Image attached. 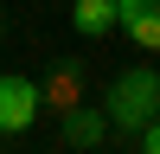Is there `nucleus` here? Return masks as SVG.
I'll list each match as a JSON object with an SVG mask.
<instances>
[{"instance_id":"1","label":"nucleus","mask_w":160,"mask_h":154,"mask_svg":"<svg viewBox=\"0 0 160 154\" xmlns=\"http://www.w3.org/2000/svg\"><path fill=\"white\" fill-rule=\"evenodd\" d=\"M102 109H109V122L122 128V135H141L148 122H160V71L154 64H128V71L109 84Z\"/></svg>"},{"instance_id":"2","label":"nucleus","mask_w":160,"mask_h":154,"mask_svg":"<svg viewBox=\"0 0 160 154\" xmlns=\"http://www.w3.org/2000/svg\"><path fill=\"white\" fill-rule=\"evenodd\" d=\"M38 109H45V84H32L19 71H0V135H26L38 122Z\"/></svg>"},{"instance_id":"3","label":"nucleus","mask_w":160,"mask_h":154,"mask_svg":"<svg viewBox=\"0 0 160 154\" xmlns=\"http://www.w3.org/2000/svg\"><path fill=\"white\" fill-rule=\"evenodd\" d=\"M122 32L141 51H160V0H122Z\"/></svg>"},{"instance_id":"4","label":"nucleus","mask_w":160,"mask_h":154,"mask_svg":"<svg viewBox=\"0 0 160 154\" xmlns=\"http://www.w3.org/2000/svg\"><path fill=\"white\" fill-rule=\"evenodd\" d=\"M109 128H115V122H109V109H90V103L64 109V141H71V148H96Z\"/></svg>"},{"instance_id":"5","label":"nucleus","mask_w":160,"mask_h":154,"mask_svg":"<svg viewBox=\"0 0 160 154\" xmlns=\"http://www.w3.org/2000/svg\"><path fill=\"white\" fill-rule=\"evenodd\" d=\"M71 26L83 38H102L122 26V0H71Z\"/></svg>"},{"instance_id":"6","label":"nucleus","mask_w":160,"mask_h":154,"mask_svg":"<svg viewBox=\"0 0 160 154\" xmlns=\"http://www.w3.org/2000/svg\"><path fill=\"white\" fill-rule=\"evenodd\" d=\"M77 96H83V64H51V84H45V103H58V116L64 109H77Z\"/></svg>"},{"instance_id":"7","label":"nucleus","mask_w":160,"mask_h":154,"mask_svg":"<svg viewBox=\"0 0 160 154\" xmlns=\"http://www.w3.org/2000/svg\"><path fill=\"white\" fill-rule=\"evenodd\" d=\"M141 154H160V122H148V128H141Z\"/></svg>"},{"instance_id":"8","label":"nucleus","mask_w":160,"mask_h":154,"mask_svg":"<svg viewBox=\"0 0 160 154\" xmlns=\"http://www.w3.org/2000/svg\"><path fill=\"white\" fill-rule=\"evenodd\" d=\"M0 32H7V19H0Z\"/></svg>"}]
</instances>
